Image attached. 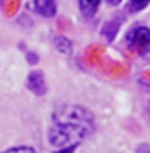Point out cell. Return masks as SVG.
Listing matches in <instances>:
<instances>
[{"label":"cell","mask_w":150,"mask_h":153,"mask_svg":"<svg viewBox=\"0 0 150 153\" xmlns=\"http://www.w3.org/2000/svg\"><path fill=\"white\" fill-rule=\"evenodd\" d=\"M99 5H101V0H78L80 11L83 14V18H86V19L94 16L98 8H99Z\"/></svg>","instance_id":"cell-5"},{"label":"cell","mask_w":150,"mask_h":153,"mask_svg":"<svg viewBox=\"0 0 150 153\" xmlns=\"http://www.w3.org/2000/svg\"><path fill=\"white\" fill-rule=\"evenodd\" d=\"M27 88L32 91L34 94H37V96H42V94H45L46 93V81H45V76H43L42 72H31L27 76Z\"/></svg>","instance_id":"cell-3"},{"label":"cell","mask_w":150,"mask_h":153,"mask_svg":"<svg viewBox=\"0 0 150 153\" xmlns=\"http://www.w3.org/2000/svg\"><path fill=\"white\" fill-rule=\"evenodd\" d=\"M105 2H107L109 5H118L120 2H122V0H105Z\"/></svg>","instance_id":"cell-11"},{"label":"cell","mask_w":150,"mask_h":153,"mask_svg":"<svg viewBox=\"0 0 150 153\" xmlns=\"http://www.w3.org/2000/svg\"><path fill=\"white\" fill-rule=\"evenodd\" d=\"M120 24H122V21H120V19H112V21H109V22L104 26L102 30H109V29H110V32L105 33V37H107V40H109V42H110V40H113L115 33H117L118 27H120Z\"/></svg>","instance_id":"cell-7"},{"label":"cell","mask_w":150,"mask_h":153,"mask_svg":"<svg viewBox=\"0 0 150 153\" xmlns=\"http://www.w3.org/2000/svg\"><path fill=\"white\" fill-rule=\"evenodd\" d=\"M34 8L45 18H53L57 10V0H34Z\"/></svg>","instance_id":"cell-4"},{"label":"cell","mask_w":150,"mask_h":153,"mask_svg":"<svg viewBox=\"0 0 150 153\" xmlns=\"http://www.w3.org/2000/svg\"><path fill=\"white\" fill-rule=\"evenodd\" d=\"M150 3V0H129V10L131 11H141Z\"/></svg>","instance_id":"cell-8"},{"label":"cell","mask_w":150,"mask_h":153,"mask_svg":"<svg viewBox=\"0 0 150 153\" xmlns=\"http://www.w3.org/2000/svg\"><path fill=\"white\" fill-rule=\"evenodd\" d=\"M2 153H37L34 148L31 147H13V148H8Z\"/></svg>","instance_id":"cell-9"},{"label":"cell","mask_w":150,"mask_h":153,"mask_svg":"<svg viewBox=\"0 0 150 153\" xmlns=\"http://www.w3.org/2000/svg\"><path fill=\"white\" fill-rule=\"evenodd\" d=\"M128 46L139 54H146L150 50V29L144 26H137L129 30L126 37Z\"/></svg>","instance_id":"cell-2"},{"label":"cell","mask_w":150,"mask_h":153,"mask_svg":"<svg viewBox=\"0 0 150 153\" xmlns=\"http://www.w3.org/2000/svg\"><path fill=\"white\" fill-rule=\"evenodd\" d=\"M94 131V120L80 105H61L51 115L48 128V142L53 147L77 145Z\"/></svg>","instance_id":"cell-1"},{"label":"cell","mask_w":150,"mask_h":153,"mask_svg":"<svg viewBox=\"0 0 150 153\" xmlns=\"http://www.w3.org/2000/svg\"><path fill=\"white\" fill-rule=\"evenodd\" d=\"M75 148H77V145H69V147H62L61 150H57V152H54V153H74V152H75Z\"/></svg>","instance_id":"cell-10"},{"label":"cell","mask_w":150,"mask_h":153,"mask_svg":"<svg viewBox=\"0 0 150 153\" xmlns=\"http://www.w3.org/2000/svg\"><path fill=\"white\" fill-rule=\"evenodd\" d=\"M54 45H56V48H57V51H59V53H64V54H69V53L72 51V43L67 40L66 37H56Z\"/></svg>","instance_id":"cell-6"},{"label":"cell","mask_w":150,"mask_h":153,"mask_svg":"<svg viewBox=\"0 0 150 153\" xmlns=\"http://www.w3.org/2000/svg\"><path fill=\"white\" fill-rule=\"evenodd\" d=\"M146 153H150V150H149V152H146Z\"/></svg>","instance_id":"cell-12"}]
</instances>
